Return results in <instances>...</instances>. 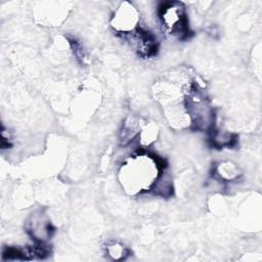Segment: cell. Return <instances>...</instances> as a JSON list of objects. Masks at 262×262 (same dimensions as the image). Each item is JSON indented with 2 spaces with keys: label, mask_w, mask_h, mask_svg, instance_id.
<instances>
[{
  "label": "cell",
  "mask_w": 262,
  "mask_h": 262,
  "mask_svg": "<svg viewBox=\"0 0 262 262\" xmlns=\"http://www.w3.org/2000/svg\"><path fill=\"white\" fill-rule=\"evenodd\" d=\"M160 16L164 26L171 34L187 38L189 27L184 7L178 2H166L160 7Z\"/></svg>",
  "instance_id": "cell-1"
}]
</instances>
